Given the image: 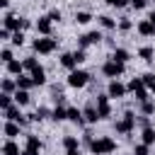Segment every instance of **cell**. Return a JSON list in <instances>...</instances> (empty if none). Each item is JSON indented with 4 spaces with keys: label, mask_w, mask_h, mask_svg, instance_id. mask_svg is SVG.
Instances as JSON below:
<instances>
[{
    "label": "cell",
    "mask_w": 155,
    "mask_h": 155,
    "mask_svg": "<svg viewBox=\"0 0 155 155\" xmlns=\"http://www.w3.org/2000/svg\"><path fill=\"white\" fill-rule=\"evenodd\" d=\"M29 75H31V80H34V85H36V87H39V85H46V70H44L41 65H39V68H34Z\"/></svg>",
    "instance_id": "2e32d148"
},
{
    "label": "cell",
    "mask_w": 155,
    "mask_h": 155,
    "mask_svg": "<svg viewBox=\"0 0 155 155\" xmlns=\"http://www.w3.org/2000/svg\"><path fill=\"white\" fill-rule=\"evenodd\" d=\"M138 58H143V61L150 63V61H155V51H153L150 46H140V48H138Z\"/></svg>",
    "instance_id": "83f0119b"
},
{
    "label": "cell",
    "mask_w": 155,
    "mask_h": 155,
    "mask_svg": "<svg viewBox=\"0 0 155 155\" xmlns=\"http://www.w3.org/2000/svg\"><path fill=\"white\" fill-rule=\"evenodd\" d=\"M97 19H99V27H104V29H116V27H119V24H116V19H114V17H109V15H99Z\"/></svg>",
    "instance_id": "d4e9b609"
},
{
    "label": "cell",
    "mask_w": 155,
    "mask_h": 155,
    "mask_svg": "<svg viewBox=\"0 0 155 155\" xmlns=\"http://www.w3.org/2000/svg\"><path fill=\"white\" fill-rule=\"evenodd\" d=\"M61 68H65V70H78V61H75V56L73 53H61Z\"/></svg>",
    "instance_id": "8fae6325"
},
{
    "label": "cell",
    "mask_w": 155,
    "mask_h": 155,
    "mask_svg": "<svg viewBox=\"0 0 155 155\" xmlns=\"http://www.w3.org/2000/svg\"><path fill=\"white\" fill-rule=\"evenodd\" d=\"M133 155H150V145H145V143H136V145H133Z\"/></svg>",
    "instance_id": "836d02e7"
},
{
    "label": "cell",
    "mask_w": 155,
    "mask_h": 155,
    "mask_svg": "<svg viewBox=\"0 0 155 155\" xmlns=\"http://www.w3.org/2000/svg\"><path fill=\"white\" fill-rule=\"evenodd\" d=\"M12 97H15V104L17 107H27L29 104V90H17Z\"/></svg>",
    "instance_id": "ffe728a7"
},
{
    "label": "cell",
    "mask_w": 155,
    "mask_h": 155,
    "mask_svg": "<svg viewBox=\"0 0 155 155\" xmlns=\"http://www.w3.org/2000/svg\"><path fill=\"white\" fill-rule=\"evenodd\" d=\"M148 92H150V90H148L145 85H143V87H138V90H133V94H136V99H138L140 104H143V102H148Z\"/></svg>",
    "instance_id": "1f68e13d"
},
{
    "label": "cell",
    "mask_w": 155,
    "mask_h": 155,
    "mask_svg": "<svg viewBox=\"0 0 155 155\" xmlns=\"http://www.w3.org/2000/svg\"><path fill=\"white\" fill-rule=\"evenodd\" d=\"M65 155H80V150H68Z\"/></svg>",
    "instance_id": "c3c4849f"
},
{
    "label": "cell",
    "mask_w": 155,
    "mask_h": 155,
    "mask_svg": "<svg viewBox=\"0 0 155 155\" xmlns=\"http://www.w3.org/2000/svg\"><path fill=\"white\" fill-rule=\"evenodd\" d=\"M148 19H150V22H153V24H155V10H153V12H150V15H148Z\"/></svg>",
    "instance_id": "7dc6e473"
},
{
    "label": "cell",
    "mask_w": 155,
    "mask_h": 155,
    "mask_svg": "<svg viewBox=\"0 0 155 155\" xmlns=\"http://www.w3.org/2000/svg\"><path fill=\"white\" fill-rule=\"evenodd\" d=\"M128 5H131V7H136V10H143V7L148 5V0H128Z\"/></svg>",
    "instance_id": "7bdbcfd3"
},
{
    "label": "cell",
    "mask_w": 155,
    "mask_h": 155,
    "mask_svg": "<svg viewBox=\"0 0 155 155\" xmlns=\"http://www.w3.org/2000/svg\"><path fill=\"white\" fill-rule=\"evenodd\" d=\"M34 29H36V34H39V36H51V29H53L51 17H48V15L39 17V19H36V24H34Z\"/></svg>",
    "instance_id": "52a82bcc"
},
{
    "label": "cell",
    "mask_w": 155,
    "mask_h": 155,
    "mask_svg": "<svg viewBox=\"0 0 155 155\" xmlns=\"http://www.w3.org/2000/svg\"><path fill=\"white\" fill-rule=\"evenodd\" d=\"M136 29H138V34H140V36H153V34H155V24H153L150 19H140Z\"/></svg>",
    "instance_id": "4fadbf2b"
},
{
    "label": "cell",
    "mask_w": 155,
    "mask_h": 155,
    "mask_svg": "<svg viewBox=\"0 0 155 155\" xmlns=\"http://www.w3.org/2000/svg\"><path fill=\"white\" fill-rule=\"evenodd\" d=\"M140 109H143V114L148 116V114H153V111H155V104L148 99V102H143V107H140Z\"/></svg>",
    "instance_id": "60d3db41"
},
{
    "label": "cell",
    "mask_w": 155,
    "mask_h": 155,
    "mask_svg": "<svg viewBox=\"0 0 155 155\" xmlns=\"http://www.w3.org/2000/svg\"><path fill=\"white\" fill-rule=\"evenodd\" d=\"M131 27H133V22H131L128 17H121V19H119V29H121V31H131Z\"/></svg>",
    "instance_id": "8d00e7d4"
},
{
    "label": "cell",
    "mask_w": 155,
    "mask_h": 155,
    "mask_svg": "<svg viewBox=\"0 0 155 155\" xmlns=\"http://www.w3.org/2000/svg\"><path fill=\"white\" fill-rule=\"evenodd\" d=\"M0 7H2V10H7V7H10V0H0Z\"/></svg>",
    "instance_id": "bcb514c9"
},
{
    "label": "cell",
    "mask_w": 155,
    "mask_h": 155,
    "mask_svg": "<svg viewBox=\"0 0 155 155\" xmlns=\"http://www.w3.org/2000/svg\"><path fill=\"white\" fill-rule=\"evenodd\" d=\"M24 39H27V36H24V31H15L10 41H12L15 46H24Z\"/></svg>",
    "instance_id": "d590c367"
},
{
    "label": "cell",
    "mask_w": 155,
    "mask_h": 155,
    "mask_svg": "<svg viewBox=\"0 0 155 155\" xmlns=\"http://www.w3.org/2000/svg\"><path fill=\"white\" fill-rule=\"evenodd\" d=\"M75 22H78V24H90V22H92V15H90L87 10H78V12H75Z\"/></svg>",
    "instance_id": "f1b7e54d"
},
{
    "label": "cell",
    "mask_w": 155,
    "mask_h": 155,
    "mask_svg": "<svg viewBox=\"0 0 155 155\" xmlns=\"http://www.w3.org/2000/svg\"><path fill=\"white\" fill-rule=\"evenodd\" d=\"M126 87H128V92H133V90H138V87H143V78H131V82H128Z\"/></svg>",
    "instance_id": "74e56055"
},
{
    "label": "cell",
    "mask_w": 155,
    "mask_h": 155,
    "mask_svg": "<svg viewBox=\"0 0 155 155\" xmlns=\"http://www.w3.org/2000/svg\"><path fill=\"white\" fill-rule=\"evenodd\" d=\"M97 111H99V119H109V116H111L109 94H97Z\"/></svg>",
    "instance_id": "9c48e42d"
},
{
    "label": "cell",
    "mask_w": 155,
    "mask_h": 155,
    "mask_svg": "<svg viewBox=\"0 0 155 155\" xmlns=\"http://www.w3.org/2000/svg\"><path fill=\"white\" fill-rule=\"evenodd\" d=\"M0 87H2V94H15V92H17V80H12V78H5Z\"/></svg>",
    "instance_id": "44dd1931"
},
{
    "label": "cell",
    "mask_w": 155,
    "mask_h": 155,
    "mask_svg": "<svg viewBox=\"0 0 155 155\" xmlns=\"http://www.w3.org/2000/svg\"><path fill=\"white\" fill-rule=\"evenodd\" d=\"M99 41H102V31H87V34L78 36V46H80V48H87V46L99 44Z\"/></svg>",
    "instance_id": "ba28073f"
},
{
    "label": "cell",
    "mask_w": 155,
    "mask_h": 155,
    "mask_svg": "<svg viewBox=\"0 0 155 155\" xmlns=\"http://www.w3.org/2000/svg\"><path fill=\"white\" fill-rule=\"evenodd\" d=\"M65 82H68V87H73V90H82V87L90 82V73H85V70H70Z\"/></svg>",
    "instance_id": "277c9868"
},
{
    "label": "cell",
    "mask_w": 155,
    "mask_h": 155,
    "mask_svg": "<svg viewBox=\"0 0 155 155\" xmlns=\"http://www.w3.org/2000/svg\"><path fill=\"white\" fill-rule=\"evenodd\" d=\"M126 92H128V87H126L124 82H119V80H109V85H107V94H109V99H121V97H126Z\"/></svg>",
    "instance_id": "8992f818"
},
{
    "label": "cell",
    "mask_w": 155,
    "mask_h": 155,
    "mask_svg": "<svg viewBox=\"0 0 155 155\" xmlns=\"http://www.w3.org/2000/svg\"><path fill=\"white\" fill-rule=\"evenodd\" d=\"M73 56H75V61H78V65L87 61V56H85V48H75V51H73Z\"/></svg>",
    "instance_id": "f35d334b"
},
{
    "label": "cell",
    "mask_w": 155,
    "mask_h": 155,
    "mask_svg": "<svg viewBox=\"0 0 155 155\" xmlns=\"http://www.w3.org/2000/svg\"><path fill=\"white\" fill-rule=\"evenodd\" d=\"M0 39H2V41L12 39V31H10V29H2V31H0Z\"/></svg>",
    "instance_id": "ee69618b"
},
{
    "label": "cell",
    "mask_w": 155,
    "mask_h": 155,
    "mask_svg": "<svg viewBox=\"0 0 155 155\" xmlns=\"http://www.w3.org/2000/svg\"><path fill=\"white\" fill-rule=\"evenodd\" d=\"M22 65H24V70H29V73H31L34 68H39V61H36L34 56H27V58L22 61Z\"/></svg>",
    "instance_id": "4dcf8cb0"
},
{
    "label": "cell",
    "mask_w": 155,
    "mask_h": 155,
    "mask_svg": "<svg viewBox=\"0 0 155 155\" xmlns=\"http://www.w3.org/2000/svg\"><path fill=\"white\" fill-rule=\"evenodd\" d=\"M82 116H85L87 124H97V121H99V111H97L94 104H87V107L82 109Z\"/></svg>",
    "instance_id": "7c38bea8"
},
{
    "label": "cell",
    "mask_w": 155,
    "mask_h": 155,
    "mask_svg": "<svg viewBox=\"0 0 155 155\" xmlns=\"http://www.w3.org/2000/svg\"><path fill=\"white\" fill-rule=\"evenodd\" d=\"M2 114H5V119H7V121H17L19 126H24V124H27V119H24V114L19 111V107H17V104H12L10 109H5Z\"/></svg>",
    "instance_id": "30bf717a"
},
{
    "label": "cell",
    "mask_w": 155,
    "mask_h": 155,
    "mask_svg": "<svg viewBox=\"0 0 155 155\" xmlns=\"http://www.w3.org/2000/svg\"><path fill=\"white\" fill-rule=\"evenodd\" d=\"M68 121H73V124H85V116H82V111L78 109V107H68Z\"/></svg>",
    "instance_id": "e0dca14e"
},
{
    "label": "cell",
    "mask_w": 155,
    "mask_h": 155,
    "mask_svg": "<svg viewBox=\"0 0 155 155\" xmlns=\"http://www.w3.org/2000/svg\"><path fill=\"white\" fill-rule=\"evenodd\" d=\"M0 61H2L5 65H7L10 61H15V56H12V48H7V46H5V48L0 51Z\"/></svg>",
    "instance_id": "e575fe53"
},
{
    "label": "cell",
    "mask_w": 155,
    "mask_h": 155,
    "mask_svg": "<svg viewBox=\"0 0 155 155\" xmlns=\"http://www.w3.org/2000/svg\"><path fill=\"white\" fill-rule=\"evenodd\" d=\"M2 133H5L7 138H12V140H15V138L19 136V124H17V121H5V126H2Z\"/></svg>",
    "instance_id": "5bb4252c"
},
{
    "label": "cell",
    "mask_w": 155,
    "mask_h": 155,
    "mask_svg": "<svg viewBox=\"0 0 155 155\" xmlns=\"http://www.w3.org/2000/svg\"><path fill=\"white\" fill-rule=\"evenodd\" d=\"M12 102H15V97L12 94H0V109L5 111V109H10L12 107Z\"/></svg>",
    "instance_id": "d6a6232c"
},
{
    "label": "cell",
    "mask_w": 155,
    "mask_h": 155,
    "mask_svg": "<svg viewBox=\"0 0 155 155\" xmlns=\"http://www.w3.org/2000/svg\"><path fill=\"white\" fill-rule=\"evenodd\" d=\"M22 155H41V150H22Z\"/></svg>",
    "instance_id": "f6af8a7d"
},
{
    "label": "cell",
    "mask_w": 155,
    "mask_h": 155,
    "mask_svg": "<svg viewBox=\"0 0 155 155\" xmlns=\"http://www.w3.org/2000/svg\"><path fill=\"white\" fill-rule=\"evenodd\" d=\"M109 7H116V10H121V7H126L128 5V0H104Z\"/></svg>",
    "instance_id": "ab89813d"
},
{
    "label": "cell",
    "mask_w": 155,
    "mask_h": 155,
    "mask_svg": "<svg viewBox=\"0 0 155 155\" xmlns=\"http://www.w3.org/2000/svg\"><path fill=\"white\" fill-rule=\"evenodd\" d=\"M90 150H92L94 155H114V153H116V140H114L111 136H99L97 140H92Z\"/></svg>",
    "instance_id": "6da1fadb"
},
{
    "label": "cell",
    "mask_w": 155,
    "mask_h": 155,
    "mask_svg": "<svg viewBox=\"0 0 155 155\" xmlns=\"http://www.w3.org/2000/svg\"><path fill=\"white\" fill-rule=\"evenodd\" d=\"M5 70H7L10 75H22V70H24V65H22V61H10V63L5 65Z\"/></svg>",
    "instance_id": "484cf974"
},
{
    "label": "cell",
    "mask_w": 155,
    "mask_h": 155,
    "mask_svg": "<svg viewBox=\"0 0 155 155\" xmlns=\"http://www.w3.org/2000/svg\"><path fill=\"white\" fill-rule=\"evenodd\" d=\"M63 148H65V153H68V150H78V148H80L78 136H65V138H63Z\"/></svg>",
    "instance_id": "4316f807"
},
{
    "label": "cell",
    "mask_w": 155,
    "mask_h": 155,
    "mask_svg": "<svg viewBox=\"0 0 155 155\" xmlns=\"http://www.w3.org/2000/svg\"><path fill=\"white\" fill-rule=\"evenodd\" d=\"M2 155H22V150H19V145H17L12 138H7V140L2 143Z\"/></svg>",
    "instance_id": "9a60e30c"
},
{
    "label": "cell",
    "mask_w": 155,
    "mask_h": 155,
    "mask_svg": "<svg viewBox=\"0 0 155 155\" xmlns=\"http://www.w3.org/2000/svg\"><path fill=\"white\" fill-rule=\"evenodd\" d=\"M153 2H155V0H153Z\"/></svg>",
    "instance_id": "681fc988"
},
{
    "label": "cell",
    "mask_w": 155,
    "mask_h": 155,
    "mask_svg": "<svg viewBox=\"0 0 155 155\" xmlns=\"http://www.w3.org/2000/svg\"><path fill=\"white\" fill-rule=\"evenodd\" d=\"M51 119L58 124V121H68V109L65 107H56V109H51Z\"/></svg>",
    "instance_id": "7402d4cb"
},
{
    "label": "cell",
    "mask_w": 155,
    "mask_h": 155,
    "mask_svg": "<svg viewBox=\"0 0 155 155\" xmlns=\"http://www.w3.org/2000/svg\"><path fill=\"white\" fill-rule=\"evenodd\" d=\"M102 73H104L107 78H111V80H119V78L126 73V63H119V61H107V63L102 65Z\"/></svg>",
    "instance_id": "5b68a950"
},
{
    "label": "cell",
    "mask_w": 155,
    "mask_h": 155,
    "mask_svg": "<svg viewBox=\"0 0 155 155\" xmlns=\"http://www.w3.org/2000/svg\"><path fill=\"white\" fill-rule=\"evenodd\" d=\"M133 128H136V114H133V111H126V114L114 124V131H116V133H121V136L131 133Z\"/></svg>",
    "instance_id": "3957f363"
},
{
    "label": "cell",
    "mask_w": 155,
    "mask_h": 155,
    "mask_svg": "<svg viewBox=\"0 0 155 155\" xmlns=\"http://www.w3.org/2000/svg\"><path fill=\"white\" fill-rule=\"evenodd\" d=\"M143 78V85L150 90V92H155V73H145V75H140Z\"/></svg>",
    "instance_id": "f546056e"
},
{
    "label": "cell",
    "mask_w": 155,
    "mask_h": 155,
    "mask_svg": "<svg viewBox=\"0 0 155 155\" xmlns=\"http://www.w3.org/2000/svg\"><path fill=\"white\" fill-rule=\"evenodd\" d=\"M140 143H145V145H153V143H155V128H153V126L143 128V133H140Z\"/></svg>",
    "instance_id": "cb8c5ba5"
},
{
    "label": "cell",
    "mask_w": 155,
    "mask_h": 155,
    "mask_svg": "<svg viewBox=\"0 0 155 155\" xmlns=\"http://www.w3.org/2000/svg\"><path fill=\"white\" fill-rule=\"evenodd\" d=\"M111 61L126 63V61H131V53H128L126 48H121V46H119V48H114V51H111Z\"/></svg>",
    "instance_id": "ac0fdd59"
},
{
    "label": "cell",
    "mask_w": 155,
    "mask_h": 155,
    "mask_svg": "<svg viewBox=\"0 0 155 155\" xmlns=\"http://www.w3.org/2000/svg\"><path fill=\"white\" fill-rule=\"evenodd\" d=\"M24 150H41V140H39V136L27 133V145H24Z\"/></svg>",
    "instance_id": "603a6c76"
},
{
    "label": "cell",
    "mask_w": 155,
    "mask_h": 155,
    "mask_svg": "<svg viewBox=\"0 0 155 155\" xmlns=\"http://www.w3.org/2000/svg\"><path fill=\"white\" fill-rule=\"evenodd\" d=\"M15 80H17V90H31V87H34L31 75H17Z\"/></svg>",
    "instance_id": "d6986e66"
},
{
    "label": "cell",
    "mask_w": 155,
    "mask_h": 155,
    "mask_svg": "<svg viewBox=\"0 0 155 155\" xmlns=\"http://www.w3.org/2000/svg\"><path fill=\"white\" fill-rule=\"evenodd\" d=\"M48 17H51V22H61V19H63V12H61V10H51Z\"/></svg>",
    "instance_id": "b9f144b4"
},
{
    "label": "cell",
    "mask_w": 155,
    "mask_h": 155,
    "mask_svg": "<svg viewBox=\"0 0 155 155\" xmlns=\"http://www.w3.org/2000/svg\"><path fill=\"white\" fill-rule=\"evenodd\" d=\"M34 51L36 53H41V56H48V53H53L56 51V46H58V41L56 39H51V36H39V39H34Z\"/></svg>",
    "instance_id": "7a4b0ae2"
}]
</instances>
